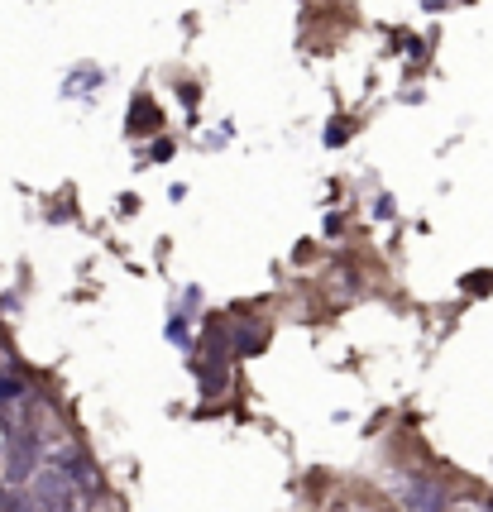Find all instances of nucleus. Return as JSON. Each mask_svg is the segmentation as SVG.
<instances>
[{
	"label": "nucleus",
	"instance_id": "nucleus-4",
	"mask_svg": "<svg viewBox=\"0 0 493 512\" xmlns=\"http://www.w3.org/2000/svg\"><path fill=\"white\" fill-rule=\"evenodd\" d=\"M340 512H369V508H359V503H345V508H340Z\"/></svg>",
	"mask_w": 493,
	"mask_h": 512
},
{
	"label": "nucleus",
	"instance_id": "nucleus-2",
	"mask_svg": "<svg viewBox=\"0 0 493 512\" xmlns=\"http://www.w3.org/2000/svg\"><path fill=\"white\" fill-rule=\"evenodd\" d=\"M68 479H72V484H77L82 493H91V498H101V489H106V484H101V469L91 465L87 455H77V460L68 465Z\"/></svg>",
	"mask_w": 493,
	"mask_h": 512
},
{
	"label": "nucleus",
	"instance_id": "nucleus-1",
	"mask_svg": "<svg viewBox=\"0 0 493 512\" xmlns=\"http://www.w3.org/2000/svg\"><path fill=\"white\" fill-rule=\"evenodd\" d=\"M393 498H398V512H446V489L436 479H422V474H398L393 479Z\"/></svg>",
	"mask_w": 493,
	"mask_h": 512
},
{
	"label": "nucleus",
	"instance_id": "nucleus-5",
	"mask_svg": "<svg viewBox=\"0 0 493 512\" xmlns=\"http://www.w3.org/2000/svg\"><path fill=\"white\" fill-rule=\"evenodd\" d=\"M0 512H5V489H0Z\"/></svg>",
	"mask_w": 493,
	"mask_h": 512
},
{
	"label": "nucleus",
	"instance_id": "nucleus-3",
	"mask_svg": "<svg viewBox=\"0 0 493 512\" xmlns=\"http://www.w3.org/2000/svg\"><path fill=\"white\" fill-rule=\"evenodd\" d=\"M446 512H493V498H465V503H455V508H446Z\"/></svg>",
	"mask_w": 493,
	"mask_h": 512
}]
</instances>
